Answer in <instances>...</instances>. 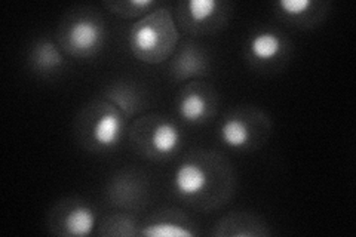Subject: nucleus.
<instances>
[{"label":"nucleus","instance_id":"nucleus-1","mask_svg":"<svg viewBox=\"0 0 356 237\" xmlns=\"http://www.w3.org/2000/svg\"><path fill=\"white\" fill-rule=\"evenodd\" d=\"M174 196L197 211L225 206L233 195L235 178L229 162L216 152L199 150L188 154L172 175Z\"/></svg>","mask_w":356,"mask_h":237},{"label":"nucleus","instance_id":"nucleus-2","mask_svg":"<svg viewBox=\"0 0 356 237\" xmlns=\"http://www.w3.org/2000/svg\"><path fill=\"white\" fill-rule=\"evenodd\" d=\"M180 43V30L170 8L158 6L137 19L128 31V48L144 64L158 65L171 60Z\"/></svg>","mask_w":356,"mask_h":237},{"label":"nucleus","instance_id":"nucleus-3","mask_svg":"<svg viewBox=\"0 0 356 237\" xmlns=\"http://www.w3.org/2000/svg\"><path fill=\"white\" fill-rule=\"evenodd\" d=\"M127 132V117L104 98L86 104L74 122L79 144L91 153H108L120 145Z\"/></svg>","mask_w":356,"mask_h":237},{"label":"nucleus","instance_id":"nucleus-4","mask_svg":"<svg viewBox=\"0 0 356 237\" xmlns=\"http://www.w3.org/2000/svg\"><path fill=\"white\" fill-rule=\"evenodd\" d=\"M104 18L92 8L73 9L57 28V42L64 55L74 60H91L102 52L107 42Z\"/></svg>","mask_w":356,"mask_h":237},{"label":"nucleus","instance_id":"nucleus-5","mask_svg":"<svg viewBox=\"0 0 356 237\" xmlns=\"http://www.w3.org/2000/svg\"><path fill=\"white\" fill-rule=\"evenodd\" d=\"M134 152L149 161H166L180 152L183 132L177 123L161 113H147L134 120L129 129Z\"/></svg>","mask_w":356,"mask_h":237},{"label":"nucleus","instance_id":"nucleus-6","mask_svg":"<svg viewBox=\"0 0 356 237\" xmlns=\"http://www.w3.org/2000/svg\"><path fill=\"white\" fill-rule=\"evenodd\" d=\"M272 133V120L257 107H239L222 119L218 128L221 144L230 150L252 152Z\"/></svg>","mask_w":356,"mask_h":237},{"label":"nucleus","instance_id":"nucleus-7","mask_svg":"<svg viewBox=\"0 0 356 237\" xmlns=\"http://www.w3.org/2000/svg\"><path fill=\"white\" fill-rule=\"evenodd\" d=\"M178 28L192 36H208L225 28L232 15V3L221 0H184L175 5Z\"/></svg>","mask_w":356,"mask_h":237},{"label":"nucleus","instance_id":"nucleus-8","mask_svg":"<svg viewBox=\"0 0 356 237\" xmlns=\"http://www.w3.org/2000/svg\"><path fill=\"white\" fill-rule=\"evenodd\" d=\"M97 213L88 202L76 197L60 200L48 213V229L55 236H91Z\"/></svg>","mask_w":356,"mask_h":237},{"label":"nucleus","instance_id":"nucleus-9","mask_svg":"<svg viewBox=\"0 0 356 237\" xmlns=\"http://www.w3.org/2000/svg\"><path fill=\"white\" fill-rule=\"evenodd\" d=\"M177 116L187 125L197 126L213 120L218 110V95L214 86L193 81L186 83L175 98Z\"/></svg>","mask_w":356,"mask_h":237},{"label":"nucleus","instance_id":"nucleus-10","mask_svg":"<svg viewBox=\"0 0 356 237\" xmlns=\"http://www.w3.org/2000/svg\"><path fill=\"white\" fill-rule=\"evenodd\" d=\"M104 193L110 206L134 213L147 205L149 181L141 172L122 169L108 179Z\"/></svg>","mask_w":356,"mask_h":237},{"label":"nucleus","instance_id":"nucleus-11","mask_svg":"<svg viewBox=\"0 0 356 237\" xmlns=\"http://www.w3.org/2000/svg\"><path fill=\"white\" fill-rule=\"evenodd\" d=\"M291 51V44L281 31L263 28L252 33L245 44L248 63L259 70H272L282 64Z\"/></svg>","mask_w":356,"mask_h":237},{"label":"nucleus","instance_id":"nucleus-12","mask_svg":"<svg viewBox=\"0 0 356 237\" xmlns=\"http://www.w3.org/2000/svg\"><path fill=\"white\" fill-rule=\"evenodd\" d=\"M168 74L178 83L208 77L211 74L209 54L195 40L178 43V48L170 60Z\"/></svg>","mask_w":356,"mask_h":237},{"label":"nucleus","instance_id":"nucleus-13","mask_svg":"<svg viewBox=\"0 0 356 237\" xmlns=\"http://www.w3.org/2000/svg\"><path fill=\"white\" fill-rule=\"evenodd\" d=\"M199 234L197 225L184 212L163 208L143 222L138 236L146 237H196Z\"/></svg>","mask_w":356,"mask_h":237},{"label":"nucleus","instance_id":"nucleus-14","mask_svg":"<svg viewBox=\"0 0 356 237\" xmlns=\"http://www.w3.org/2000/svg\"><path fill=\"white\" fill-rule=\"evenodd\" d=\"M102 98L118 107L127 120L134 119L149 108V94L141 83L131 79H118L103 89Z\"/></svg>","mask_w":356,"mask_h":237},{"label":"nucleus","instance_id":"nucleus-15","mask_svg":"<svg viewBox=\"0 0 356 237\" xmlns=\"http://www.w3.org/2000/svg\"><path fill=\"white\" fill-rule=\"evenodd\" d=\"M331 5L316 0H280L273 5L275 15L289 26L310 28L321 24Z\"/></svg>","mask_w":356,"mask_h":237},{"label":"nucleus","instance_id":"nucleus-16","mask_svg":"<svg viewBox=\"0 0 356 237\" xmlns=\"http://www.w3.org/2000/svg\"><path fill=\"white\" fill-rule=\"evenodd\" d=\"M27 64L36 76L49 79L64 72L67 61L57 42L48 38H38L29 49Z\"/></svg>","mask_w":356,"mask_h":237},{"label":"nucleus","instance_id":"nucleus-17","mask_svg":"<svg viewBox=\"0 0 356 237\" xmlns=\"http://www.w3.org/2000/svg\"><path fill=\"white\" fill-rule=\"evenodd\" d=\"M211 234L218 237H266L272 231L267 222L255 213L232 212L216 222Z\"/></svg>","mask_w":356,"mask_h":237},{"label":"nucleus","instance_id":"nucleus-18","mask_svg":"<svg viewBox=\"0 0 356 237\" xmlns=\"http://www.w3.org/2000/svg\"><path fill=\"white\" fill-rule=\"evenodd\" d=\"M140 227L136 215L132 212L127 211H119L115 213H110L108 217H106L99 225V229L97 231L98 236H124V237H131V236H138L140 234Z\"/></svg>","mask_w":356,"mask_h":237},{"label":"nucleus","instance_id":"nucleus-19","mask_svg":"<svg viewBox=\"0 0 356 237\" xmlns=\"http://www.w3.org/2000/svg\"><path fill=\"white\" fill-rule=\"evenodd\" d=\"M103 6L110 14L124 19H140L152 13L153 9L161 6L156 0H115V2H104Z\"/></svg>","mask_w":356,"mask_h":237}]
</instances>
